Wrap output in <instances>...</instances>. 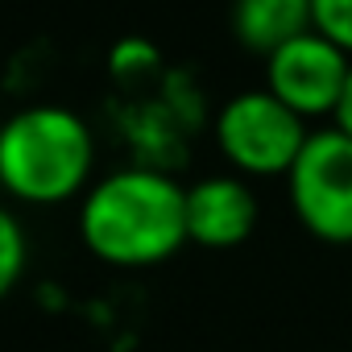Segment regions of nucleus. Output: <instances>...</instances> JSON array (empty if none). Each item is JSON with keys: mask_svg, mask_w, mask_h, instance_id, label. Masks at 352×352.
I'll return each instance as SVG.
<instances>
[{"mask_svg": "<svg viewBox=\"0 0 352 352\" xmlns=\"http://www.w3.org/2000/svg\"><path fill=\"white\" fill-rule=\"evenodd\" d=\"M307 137V116L270 87H245L216 112V145L241 174H286Z\"/></svg>", "mask_w": 352, "mask_h": 352, "instance_id": "obj_3", "label": "nucleus"}, {"mask_svg": "<svg viewBox=\"0 0 352 352\" xmlns=\"http://www.w3.org/2000/svg\"><path fill=\"white\" fill-rule=\"evenodd\" d=\"M348 71L352 54L315 25L265 54V87L302 116L336 112L348 87Z\"/></svg>", "mask_w": 352, "mask_h": 352, "instance_id": "obj_5", "label": "nucleus"}, {"mask_svg": "<svg viewBox=\"0 0 352 352\" xmlns=\"http://www.w3.org/2000/svg\"><path fill=\"white\" fill-rule=\"evenodd\" d=\"M336 124H340L344 133H352V71H348V87H344V96H340V104H336Z\"/></svg>", "mask_w": 352, "mask_h": 352, "instance_id": "obj_11", "label": "nucleus"}, {"mask_svg": "<svg viewBox=\"0 0 352 352\" xmlns=\"http://www.w3.org/2000/svg\"><path fill=\"white\" fill-rule=\"evenodd\" d=\"M96 183V133L67 104H25L0 120V191L25 208L83 199Z\"/></svg>", "mask_w": 352, "mask_h": 352, "instance_id": "obj_2", "label": "nucleus"}, {"mask_svg": "<svg viewBox=\"0 0 352 352\" xmlns=\"http://www.w3.org/2000/svg\"><path fill=\"white\" fill-rule=\"evenodd\" d=\"M311 25V0H232V34L257 54L278 50Z\"/></svg>", "mask_w": 352, "mask_h": 352, "instance_id": "obj_7", "label": "nucleus"}, {"mask_svg": "<svg viewBox=\"0 0 352 352\" xmlns=\"http://www.w3.org/2000/svg\"><path fill=\"white\" fill-rule=\"evenodd\" d=\"M25 265H30V236H25V224L21 216L0 204V302H5L21 278H25Z\"/></svg>", "mask_w": 352, "mask_h": 352, "instance_id": "obj_8", "label": "nucleus"}, {"mask_svg": "<svg viewBox=\"0 0 352 352\" xmlns=\"http://www.w3.org/2000/svg\"><path fill=\"white\" fill-rule=\"evenodd\" d=\"M311 13L315 30H323L352 54V0H311Z\"/></svg>", "mask_w": 352, "mask_h": 352, "instance_id": "obj_9", "label": "nucleus"}, {"mask_svg": "<svg viewBox=\"0 0 352 352\" xmlns=\"http://www.w3.org/2000/svg\"><path fill=\"white\" fill-rule=\"evenodd\" d=\"M257 228V195L245 174H208L187 187V241L204 249H232Z\"/></svg>", "mask_w": 352, "mask_h": 352, "instance_id": "obj_6", "label": "nucleus"}, {"mask_svg": "<svg viewBox=\"0 0 352 352\" xmlns=\"http://www.w3.org/2000/svg\"><path fill=\"white\" fill-rule=\"evenodd\" d=\"M290 208L307 232L331 245L352 241V133L340 124L311 129L286 170Z\"/></svg>", "mask_w": 352, "mask_h": 352, "instance_id": "obj_4", "label": "nucleus"}, {"mask_svg": "<svg viewBox=\"0 0 352 352\" xmlns=\"http://www.w3.org/2000/svg\"><path fill=\"white\" fill-rule=\"evenodd\" d=\"M75 224L96 261L145 270L187 245V187L153 166H120L87 187Z\"/></svg>", "mask_w": 352, "mask_h": 352, "instance_id": "obj_1", "label": "nucleus"}, {"mask_svg": "<svg viewBox=\"0 0 352 352\" xmlns=\"http://www.w3.org/2000/svg\"><path fill=\"white\" fill-rule=\"evenodd\" d=\"M153 63H157V50H153L149 42H141V38H129V42H120V46L112 50V71H116V75L149 71Z\"/></svg>", "mask_w": 352, "mask_h": 352, "instance_id": "obj_10", "label": "nucleus"}]
</instances>
